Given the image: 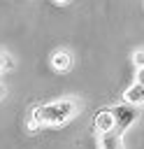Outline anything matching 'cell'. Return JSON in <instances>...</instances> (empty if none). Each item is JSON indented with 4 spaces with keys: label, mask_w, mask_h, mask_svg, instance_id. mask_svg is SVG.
<instances>
[{
    "label": "cell",
    "mask_w": 144,
    "mask_h": 149,
    "mask_svg": "<svg viewBox=\"0 0 144 149\" xmlns=\"http://www.w3.org/2000/svg\"><path fill=\"white\" fill-rule=\"evenodd\" d=\"M93 128H95L98 133L111 130V128H114V114H111V109H100V112L95 114V119H93Z\"/></svg>",
    "instance_id": "obj_4"
},
{
    "label": "cell",
    "mask_w": 144,
    "mask_h": 149,
    "mask_svg": "<svg viewBox=\"0 0 144 149\" xmlns=\"http://www.w3.org/2000/svg\"><path fill=\"white\" fill-rule=\"evenodd\" d=\"M2 61H5V56H0V68H2Z\"/></svg>",
    "instance_id": "obj_10"
},
{
    "label": "cell",
    "mask_w": 144,
    "mask_h": 149,
    "mask_svg": "<svg viewBox=\"0 0 144 149\" xmlns=\"http://www.w3.org/2000/svg\"><path fill=\"white\" fill-rule=\"evenodd\" d=\"M77 109H79V105L74 100H67V98L42 105V107H35L30 112V119H28V130L37 133L39 126H60L67 119H72L77 114Z\"/></svg>",
    "instance_id": "obj_1"
},
{
    "label": "cell",
    "mask_w": 144,
    "mask_h": 149,
    "mask_svg": "<svg viewBox=\"0 0 144 149\" xmlns=\"http://www.w3.org/2000/svg\"><path fill=\"white\" fill-rule=\"evenodd\" d=\"M53 2H58V5H65V2H70V0H53Z\"/></svg>",
    "instance_id": "obj_9"
},
{
    "label": "cell",
    "mask_w": 144,
    "mask_h": 149,
    "mask_svg": "<svg viewBox=\"0 0 144 149\" xmlns=\"http://www.w3.org/2000/svg\"><path fill=\"white\" fill-rule=\"evenodd\" d=\"M135 81L144 86V68H137V77H135Z\"/></svg>",
    "instance_id": "obj_8"
},
{
    "label": "cell",
    "mask_w": 144,
    "mask_h": 149,
    "mask_svg": "<svg viewBox=\"0 0 144 149\" xmlns=\"http://www.w3.org/2000/svg\"><path fill=\"white\" fill-rule=\"evenodd\" d=\"M132 63H135L137 68H144V49H137V51L132 54Z\"/></svg>",
    "instance_id": "obj_7"
},
{
    "label": "cell",
    "mask_w": 144,
    "mask_h": 149,
    "mask_svg": "<svg viewBox=\"0 0 144 149\" xmlns=\"http://www.w3.org/2000/svg\"><path fill=\"white\" fill-rule=\"evenodd\" d=\"M111 114H114V130H118V133H125L139 119V109L135 105H130V102L114 105L111 107Z\"/></svg>",
    "instance_id": "obj_2"
},
{
    "label": "cell",
    "mask_w": 144,
    "mask_h": 149,
    "mask_svg": "<svg viewBox=\"0 0 144 149\" xmlns=\"http://www.w3.org/2000/svg\"><path fill=\"white\" fill-rule=\"evenodd\" d=\"M98 149H123V133H118V130H114V128L100 133Z\"/></svg>",
    "instance_id": "obj_3"
},
{
    "label": "cell",
    "mask_w": 144,
    "mask_h": 149,
    "mask_svg": "<svg viewBox=\"0 0 144 149\" xmlns=\"http://www.w3.org/2000/svg\"><path fill=\"white\" fill-rule=\"evenodd\" d=\"M123 98H125V102H130V105H144V86L142 84H132V86H128L125 88V93H123Z\"/></svg>",
    "instance_id": "obj_6"
},
{
    "label": "cell",
    "mask_w": 144,
    "mask_h": 149,
    "mask_svg": "<svg viewBox=\"0 0 144 149\" xmlns=\"http://www.w3.org/2000/svg\"><path fill=\"white\" fill-rule=\"evenodd\" d=\"M70 65H72V56H70L65 49H56V51L51 54V68H53V70L65 72V70H70Z\"/></svg>",
    "instance_id": "obj_5"
}]
</instances>
